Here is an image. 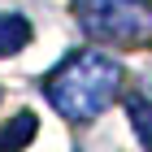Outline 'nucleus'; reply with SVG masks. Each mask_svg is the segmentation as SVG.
Segmentation results:
<instances>
[{"label": "nucleus", "mask_w": 152, "mask_h": 152, "mask_svg": "<svg viewBox=\"0 0 152 152\" xmlns=\"http://www.w3.org/2000/svg\"><path fill=\"white\" fill-rule=\"evenodd\" d=\"M44 96L61 117L91 122L122 96V65L96 48H78L44 78Z\"/></svg>", "instance_id": "1"}, {"label": "nucleus", "mask_w": 152, "mask_h": 152, "mask_svg": "<svg viewBox=\"0 0 152 152\" xmlns=\"http://www.w3.org/2000/svg\"><path fill=\"white\" fill-rule=\"evenodd\" d=\"M78 26L122 48L152 44V0H78Z\"/></svg>", "instance_id": "2"}, {"label": "nucleus", "mask_w": 152, "mask_h": 152, "mask_svg": "<svg viewBox=\"0 0 152 152\" xmlns=\"http://www.w3.org/2000/svg\"><path fill=\"white\" fill-rule=\"evenodd\" d=\"M31 22H26L22 13H4L0 9V57H13V52H22L31 44Z\"/></svg>", "instance_id": "3"}, {"label": "nucleus", "mask_w": 152, "mask_h": 152, "mask_svg": "<svg viewBox=\"0 0 152 152\" xmlns=\"http://www.w3.org/2000/svg\"><path fill=\"white\" fill-rule=\"evenodd\" d=\"M130 126L143 148H152V100H139V96L130 100Z\"/></svg>", "instance_id": "5"}, {"label": "nucleus", "mask_w": 152, "mask_h": 152, "mask_svg": "<svg viewBox=\"0 0 152 152\" xmlns=\"http://www.w3.org/2000/svg\"><path fill=\"white\" fill-rule=\"evenodd\" d=\"M35 130H39L35 113H18V117L9 122V126L0 130V148H26V143L35 139Z\"/></svg>", "instance_id": "4"}]
</instances>
